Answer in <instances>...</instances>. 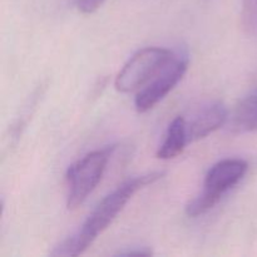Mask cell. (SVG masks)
<instances>
[{
  "label": "cell",
  "instance_id": "obj_11",
  "mask_svg": "<svg viewBox=\"0 0 257 257\" xmlns=\"http://www.w3.org/2000/svg\"><path fill=\"white\" fill-rule=\"evenodd\" d=\"M118 256H150L152 255V251L148 247H136L135 250L120 251L117 253Z\"/></svg>",
  "mask_w": 257,
  "mask_h": 257
},
{
  "label": "cell",
  "instance_id": "obj_1",
  "mask_svg": "<svg viewBox=\"0 0 257 257\" xmlns=\"http://www.w3.org/2000/svg\"><path fill=\"white\" fill-rule=\"evenodd\" d=\"M163 173L152 172L147 175L137 176L124 181L113 192L105 196L93 212L88 216L82 228L73 236L63 241L54 248L53 256H79L92 245L95 238L104 232L110 223L115 220L124 206L132 200L133 196L142 188L152 185L162 178Z\"/></svg>",
  "mask_w": 257,
  "mask_h": 257
},
{
  "label": "cell",
  "instance_id": "obj_2",
  "mask_svg": "<svg viewBox=\"0 0 257 257\" xmlns=\"http://www.w3.org/2000/svg\"><path fill=\"white\" fill-rule=\"evenodd\" d=\"M247 170V162L241 158H226L215 163L206 173L202 191L186 206L188 217H198L212 210L222 196L242 180Z\"/></svg>",
  "mask_w": 257,
  "mask_h": 257
},
{
  "label": "cell",
  "instance_id": "obj_10",
  "mask_svg": "<svg viewBox=\"0 0 257 257\" xmlns=\"http://www.w3.org/2000/svg\"><path fill=\"white\" fill-rule=\"evenodd\" d=\"M75 7L82 14H93L105 3V0H74Z\"/></svg>",
  "mask_w": 257,
  "mask_h": 257
},
{
  "label": "cell",
  "instance_id": "obj_4",
  "mask_svg": "<svg viewBox=\"0 0 257 257\" xmlns=\"http://www.w3.org/2000/svg\"><path fill=\"white\" fill-rule=\"evenodd\" d=\"M175 53L166 48L148 47L138 50L120 69L114 87L120 93H130L145 87L162 69Z\"/></svg>",
  "mask_w": 257,
  "mask_h": 257
},
{
  "label": "cell",
  "instance_id": "obj_8",
  "mask_svg": "<svg viewBox=\"0 0 257 257\" xmlns=\"http://www.w3.org/2000/svg\"><path fill=\"white\" fill-rule=\"evenodd\" d=\"M232 125L237 132H257V88L237 104Z\"/></svg>",
  "mask_w": 257,
  "mask_h": 257
},
{
  "label": "cell",
  "instance_id": "obj_5",
  "mask_svg": "<svg viewBox=\"0 0 257 257\" xmlns=\"http://www.w3.org/2000/svg\"><path fill=\"white\" fill-rule=\"evenodd\" d=\"M187 68L188 58L186 55L173 54L155 78L137 93L135 99L137 112L146 113L160 103L182 79Z\"/></svg>",
  "mask_w": 257,
  "mask_h": 257
},
{
  "label": "cell",
  "instance_id": "obj_9",
  "mask_svg": "<svg viewBox=\"0 0 257 257\" xmlns=\"http://www.w3.org/2000/svg\"><path fill=\"white\" fill-rule=\"evenodd\" d=\"M241 22L243 30L251 37L257 38V0H242Z\"/></svg>",
  "mask_w": 257,
  "mask_h": 257
},
{
  "label": "cell",
  "instance_id": "obj_3",
  "mask_svg": "<svg viewBox=\"0 0 257 257\" xmlns=\"http://www.w3.org/2000/svg\"><path fill=\"white\" fill-rule=\"evenodd\" d=\"M112 148L93 151L73 163L67 171V207L75 210L88 198L102 181Z\"/></svg>",
  "mask_w": 257,
  "mask_h": 257
},
{
  "label": "cell",
  "instance_id": "obj_6",
  "mask_svg": "<svg viewBox=\"0 0 257 257\" xmlns=\"http://www.w3.org/2000/svg\"><path fill=\"white\" fill-rule=\"evenodd\" d=\"M227 109L221 103H211L201 108L190 122L186 120L187 125L188 143L196 142L222 127L227 120Z\"/></svg>",
  "mask_w": 257,
  "mask_h": 257
},
{
  "label": "cell",
  "instance_id": "obj_7",
  "mask_svg": "<svg viewBox=\"0 0 257 257\" xmlns=\"http://www.w3.org/2000/svg\"><path fill=\"white\" fill-rule=\"evenodd\" d=\"M188 145L187 125L185 117H176L168 125L165 141L157 151V157L161 160H171L180 156Z\"/></svg>",
  "mask_w": 257,
  "mask_h": 257
}]
</instances>
